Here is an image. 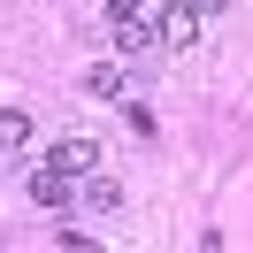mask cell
<instances>
[{"mask_svg": "<svg viewBox=\"0 0 253 253\" xmlns=\"http://www.w3.org/2000/svg\"><path fill=\"white\" fill-rule=\"evenodd\" d=\"M84 207H92V215H115V207H123V184H115V176H92V184H84Z\"/></svg>", "mask_w": 253, "mask_h": 253, "instance_id": "4", "label": "cell"}, {"mask_svg": "<svg viewBox=\"0 0 253 253\" xmlns=\"http://www.w3.org/2000/svg\"><path fill=\"white\" fill-rule=\"evenodd\" d=\"M46 161H62L69 176H84V169H92V161H100V146H92V138H62V146H54Z\"/></svg>", "mask_w": 253, "mask_h": 253, "instance_id": "3", "label": "cell"}, {"mask_svg": "<svg viewBox=\"0 0 253 253\" xmlns=\"http://www.w3.org/2000/svg\"><path fill=\"white\" fill-rule=\"evenodd\" d=\"M23 138H31V115H23V108H0V154H16Z\"/></svg>", "mask_w": 253, "mask_h": 253, "instance_id": "6", "label": "cell"}, {"mask_svg": "<svg viewBox=\"0 0 253 253\" xmlns=\"http://www.w3.org/2000/svg\"><path fill=\"white\" fill-rule=\"evenodd\" d=\"M192 8H200V16H215V8H230V0H192Z\"/></svg>", "mask_w": 253, "mask_h": 253, "instance_id": "8", "label": "cell"}, {"mask_svg": "<svg viewBox=\"0 0 253 253\" xmlns=\"http://www.w3.org/2000/svg\"><path fill=\"white\" fill-rule=\"evenodd\" d=\"M108 23H146V0H108Z\"/></svg>", "mask_w": 253, "mask_h": 253, "instance_id": "7", "label": "cell"}, {"mask_svg": "<svg viewBox=\"0 0 253 253\" xmlns=\"http://www.w3.org/2000/svg\"><path fill=\"white\" fill-rule=\"evenodd\" d=\"M31 200L39 207H62L69 200V169H62V161H39V169H31Z\"/></svg>", "mask_w": 253, "mask_h": 253, "instance_id": "2", "label": "cell"}, {"mask_svg": "<svg viewBox=\"0 0 253 253\" xmlns=\"http://www.w3.org/2000/svg\"><path fill=\"white\" fill-rule=\"evenodd\" d=\"M161 46H192V39H200V8H192V0H176V8H161Z\"/></svg>", "mask_w": 253, "mask_h": 253, "instance_id": "1", "label": "cell"}, {"mask_svg": "<svg viewBox=\"0 0 253 253\" xmlns=\"http://www.w3.org/2000/svg\"><path fill=\"white\" fill-rule=\"evenodd\" d=\"M84 92H92V100H115V92H123V69H115V62H92V69H84Z\"/></svg>", "mask_w": 253, "mask_h": 253, "instance_id": "5", "label": "cell"}]
</instances>
